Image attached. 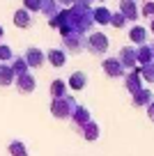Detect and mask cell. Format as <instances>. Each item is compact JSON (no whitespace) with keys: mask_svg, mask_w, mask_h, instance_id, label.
Returning <instances> with one entry per match:
<instances>
[{"mask_svg":"<svg viewBox=\"0 0 154 156\" xmlns=\"http://www.w3.org/2000/svg\"><path fill=\"white\" fill-rule=\"evenodd\" d=\"M7 151H9V156H28V145L23 140H12L7 145Z\"/></svg>","mask_w":154,"mask_h":156,"instance_id":"cell-19","label":"cell"},{"mask_svg":"<svg viewBox=\"0 0 154 156\" xmlns=\"http://www.w3.org/2000/svg\"><path fill=\"white\" fill-rule=\"evenodd\" d=\"M149 48H152V58H154V41H152V44H149Z\"/></svg>","mask_w":154,"mask_h":156,"instance_id":"cell-29","label":"cell"},{"mask_svg":"<svg viewBox=\"0 0 154 156\" xmlns=\"http://www.w3.org/2000/svg\"><path fill=\"white\" fill-rule=\"evenodd\" d=\"M14 80H16V76L12 71V67L0 62V87H9V85H14Z\"/></svg>","mask_w":154,"mask_h":156,"instance_id":"cell-16","label":"cell"},{"mask_svg":"<svg viewBox=\"0 0 154 156\" xmlns=\"http://www.w3.org/2000/svg\"><path fill=\"white\" fill-rule=\"evenodd\" d=\"M136 60H138V64L143 67V64H149V62H154V58H152V48H149V44H143V46H138L136 48Z\"/></svg>","mask_w":154,"mask_h":156,"instance_id":"cell-17","label":"cell"},{"mask_svg":"<svg viewBox=\"0 0 154 156\" xmlns=\"http://www.w3.org/2000/svg\"><path fill=\"white\" fill-rule=\"evenodd\" d=\"M117 60H120V64L124 67V71H134L136 64H138V60H136V48H134V46H124V48H120Z\"/></svg>","mask_w":154,"mask_h":156,"instance_id":"cell-8","label":"cell"},{"mask_svg":"<svg viewBox=\"0 0 154 156\" xmlns=\"http://www.w3.org/2000/svg\"><path fill=\"white\" fill-rule=\"evenodd\" d=\"M85 48L92 55H104L108 51V37L104 32H92L85 37Z\"/></svg>","mask_w":154,"mask_h":156,"instance_id":"cell-2","label":"cell"},{"mask_svg":"<svg viewBox=\"0 0 154 156\" xmlns=\"http://www.w3.org/2000/svg\"><path fill=\"white\" fill-rule=\"evenodd\" d=\"M101 2H104V0H101Z\"/></svg>","mask_w":154,"mask_h":156,"instance_id":"cell-32","label":"cell"},{"mask_svg":"<svg viewBox=\"0 0 154 156\" xmlns=\"http://www.w3.org/2000/svg\"><path fill=\"white\" fill-rule=\"evenodd\" d=\"M23 60H25V64H28V69H39L46 62V53H44L42 48H37V46H30V48H25Z\"/></svg>","mask_w":154,"mask_h":156,"instance_id":"cell-4","label":"cell"},{"mask_svg":"<svg viewBox=\"0 0 154 156\" xmlns=\"http://www.w3.org/2000/svg\"><path fill=\"white\" fill-rule=\"evenodd\" d=\"M120 14L124 16L127 21H136V19H138L140 12H138L136 0H122V2H120Z\"/></svg>","mask_w":154,"mask_h":156,"instance_id":"cell-12","label":"cell"},{"mask_svg":"<svg viewBox=\"0 0 154 156\" xmlns=\"http://www.w3.org/2000/svg\"><path fill=\"white\" fill-rule=\"evenodd\" d=\"M9 67H12V71H14V76H23V73H28V64H25L23 55H14L12 62H9Z\"/></svg>","mask_w":154,"mask_h":156,"instance_id":"cell-20","label":"cell"},{"mask_svg":"<svg viewBox=\"0 0 154 156\" xmlns=\"http://www.w3.org/2000/svg\"><path fill=\"white\" fill-rule=\"evenodd\" d=\"M28 12H42V0H23Z\"/></svg>","mask_w":154,"mask_h":156,"instance_id":"cell-26","label":"cell"},{"mask_svg":"<svg viewBox=\"0 0 154 156\" xmlns=\"http://www.w3.org/2000/svg\"><path fill=\"white\" fill-rule=\"evenodd\" d=\"M78 136L85 138L87 142H94V140H99V136H101V126L94 122V119H90V122H87L85 126L78 131Z\"/></svg>","mask_w":154,"mask_h":156,"instance_id":"cell-11","label":"cell"},{"mask_svg":"<svg viewBox=\"0 0 154 156\" xmlns=\"http://www.w3.org/2000/svg\"><path fill=\"white\" fill-rule=\"evenodd\" d=\"M76 106H78V101L72 94H64V97H60V99H51V115H53L55 119L69 122L74 110H76Z\"/></svg>","mask_w":154,"mask_h":156,"instance_id":"cell-1","label":"cell"},{"mask_svg":"<svg viewBox=\"0 0 154 156\" xmlns=\"http://www.w3.org/2000/svg\"><path fill=\"white\" fill-rule=\"evenodd\" d=\"M46 60L53 64L55 69H60V67L67 64V53H64L62 48H51V51H46Z\"/></svg>","mask_w":154,"mask_h":156,"instance_id":"cell-13","label":"cell"},{"mask_svg":"<svg viewBox=\"0 0 154 156\" xmlns=\"http://www.w3.org/2000/svg\"><path fill=\"white\" fill-rule=\"evenodd\" d=\"M149 30H152V34H154V19H152V25H149Z\"/></svg>","mask_w":154,"mask_h":156,"instance_id":"cell-30","label":"cell"},{"mask_svg":"<svg viewBox=\"0 0 154 156\" xmlns=\"http://www.w3.org/2000/svg\"><path fill=\"white\" fill-rule=\"evenodd\" d=\"M85 85H87V73L85 71H74L67 80V87H72V90H85Z\"/></svg>","mask_w":154,"mask_h":156,"instance_id":"cell-14","label":"cell"},{"mask_svg":"<svg viewBox=\"0 0 154 156\" xmlns=\"http://www.w3.org/2000/svg\"><path fill=\"white\" fill-rule=\"evenodd\" d=\"M152 101H154V94H152L149 87H140L136 94H131V103H134L136 108H147Z\"/></svg>","mask_w":154,"mask_h":156,"instance_id":"cell-10","label":"cell"},{"mask_svg":"<svg viewBox=\"0 0 154 156\" xmlns=\"http://www.w3.org/2000/svg\"><path fill=\"white\" fill-rule=\"evenodd\" d=\"M62 39H64V53L69 51V53L78 55L85 51V34H67Z\"/></svg>","mask_w":154,"mask_h":156,"instance_id":"cell-6","label":"cell"},{"mask_svg":"<svg viewBox=\"0 0 154 156\" xmlns=\"http://www.w3.org/2000/svg\"><path fill=\"white\" fill-rule=\"evenodd\" d=\"M90 119H92L90 108H85V106H76V110H74L72 119H69V126H72V131H74V133H78L87 122H90Z\"/></svg>","mask_w":154,"mask_h":156,"instance_id":"cell-3","label":"cell"},{"mask_svg":"<svg viewBox=\"0 0 154 156\" xmlns=\"http://www.w3.org/2000/svg\"><path fill=\"white\" fill-rule=\"evenodd\" d=\"M14 85H16V90H19L21 94H32L35 90H37V78L28 71V73H23V76H16Z\"/></svg>","mask_w":154,"mask_h":156,"instance_id":"cell-7","label":"cell"},{"mask_svg":"<svg viewBox=\"0 0 154 156\" xmlns=\"http://www.w3.org/2000/svg\"><path fill=\"white\" fill-rule=\"evenodd\" d=\"M124 87H127L129 94H136L140 87H143V78H140V73H138V67H136L134 71L124 73Z\"/></svg>","mask_w":154,"mask_h":156,"instance_id":"cell-9","label":"cell"},{"mask_svg":"<svg viewBox=\"0 0 154 156\" xmlns=\"http://www.w3.org/2000/svg\"><path fill=\"white\" fill-rule=\"evenodd\" d=\"M111 14H113V12H108L106 7H97V9L92 12V19H94L97 23H104V25H106V23H111Z\"/></svg>","mask_w":154,"mask_h":156,"instance_id":"cell-22","label":"cell"},{"mask_svg":"<svg viewBox=\"0 0 154 156\" xmlns=\"http://www.w3.org/2000/svg\"><path fill=\"white\" fill-rule=\"evenodd\" d=\"M147 117H149V119L154 122V101H152V103L147 106Z\"/></svg>","mask_w":154,"mask_h":156,"instance_id":"cell-28","label":"cell"},{"mask_svg":"<svg viewBox=\"0 0 154 156\" xmlns=\"http://www.w3.org/2000/svg\"><path fill=\"white\" fill-rule=\"evenodd\" d=\"M64 94H69L67 92V83L64 80H53L51 83V99H60V97H64Z\"/></svg>","mask_w":154,"mask_h":156,"instance_id":"cell-21","label":"cell"},{"mask_svg":"<svg viewBox=\"0 0 154 156\" xmlns=\"http://www.w3.org/2000/svg\"><path fill=\"white\" fill-rule=\"evenodd\" d=\"M140 14H143V16H149V19H154V0L145 2V5H143V9H140Z\"/></svg>","mask_w":154,"mask_h":156,"instance_id":"cell-27","label":"cell"},{"mask_svg":"<svg viewBox=\"0 0 154 156\" xmlns=\"http://www.w3.org/2000/svg\"><path fill=\"white\" fill-rule=\"evenodd\" d=\"M127 23H129V21H127L120 12H117V14H111V25H115V28H124Z\"/></svg>","mask_w":154,"mask_h":156,"instance_id":"cell-25","label":"cell"},{"mask_svg":"<svg viewBox=\"0 0 154 156\" xmlns=\"http://www.w3.org/2000/svg\"><path fill=\"white\" fill-rule=\"evenodd\" d=\"M138 73H140V78H143V80H147V83H154V62L143 64V67L138 69Z\"/></svg>","mask_w":154,"mask_h":156,"instance_id":"cell-23","label":"cell"},{"mask_svg":"<svg viewBox=\"0 0 154 156\" xmlns=\"http://www.w3.org/2000/svg\"><path fill=\"white\" fill-rule=\"evenodd\" d=\"M12 58H14V53H12V48L7 44H0V62L2 64H9Z\"/></svg>","mask_w":154,"mask_h":156,"instance_id":"cell-24","label":"cell"},{"mask_svg":"<svg viewBox=\"0 0 154 156\" xmlns=\"http://www.w3.org/2000/svg\"><path fill=\"white\" fill-rule=\"evenodd\" d=\"M101 69H104V73H106L108 78H124V73H127L117 58H104Z\"/></svg>","mask_w":154,"mask_h":156,"instance_id":"cell-5","label":"cell"},{"mask_svg":"<svg viewBox=\"0 0 154 156\" xmlns=\"http://www.w3.org/2000/svg\"><path fill=\"white\" fill-rule=\"evenodd\" d=\"M14 25L16 28H30L32 25V16H30L28 9H19L14 14Z\"/></svg>","mask_w":154,"mask_h":156,"instance_id":"cell-18","label":"cell"},{"mask_svg":"<svg viewBox=\"0 0 154 156\" xmlns=\"http://www.w3.org/2000/svg\"><path fill=\"white\" fill-rule=\"evenodd\" d=\"M129 39L134 41V44H138V46L147 44V28H143V25H134V28L129 30Z\"/></svg>","mask_w":154,"mask_h":156,"instance_id":"cell-15","label":"cell"},{"mask_svg":"<svg viewBox=\"0 0 154 156\" xmlns=\"http://www.w3.org/2000/svg\"><path fill=\"white\" fill-rule=\"evenodd\" d=\"M2 34H5V30H2V25H0V37H2Z\"/></svg>","mask_w":154,"mask_h":156,"instance_id":"cell-31","label":"cell"}]
</instances>
